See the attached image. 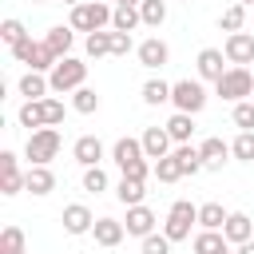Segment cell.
<instances>
[{"label": "cell", "mask_w": 254, "mask_h": 254, "mask_svg": "<svg viewBox=\"0 0 254 254\" xmlns=\"http://www.w3.org/2000/svg\"><path fill=\"white\" fill-rule=\"evenodd\" d=\"M222 234H226V242H234V246L250 242V238H254V222H250V214H242V210H230V218H226Z\"/></svg>", "instance_id": "e0dca14e"}, {"label": "cell", "mask_w": 254, "mask_h": 254, "mask_svg": "<svg viewBox=\"0 0 254 254\" xmlns=\"http://www.w3.org/2000/svg\"><path fill=\"white\" fill-rule=\"evenodd\" d=\"M230 242H226V234L222 230H202V234H194V254H222Z\"/></svg>", "instance_id": "cb8c5ba5"}, {"label": "cell", "mask_w": 254, "mask_h": 254, "mask_svg": "<svg viewBox=\"0 0 254 254\" xmlns=\"http://www.w3.org/2000/svg\"><path fill=\"white\" fill-rule=\"evenodd\" d=\"M234 127H242V131H254V103H234Z\"/></svg>", "instance_id": "60d3db41"}, {"label": "cell", "mask_w": 254, "mask_h": 254, "mask_svg": "<svg viewBox=\"0 0 254 254\" xmlns=\"http://www.w3.org/2000/svg\"><path fill=\"white\" fill-rule=\"evenodd\" d=\"M71 107H75L79 115H91V111H99V95H95L91 87H79V91L71 95Z\"/></svg>", "instance_id": "74e56055"}, {"label": "cell", "mask_w": 254, "mask_h": 254, "mask_svg": "<svg viewBox=\"0 0 254 254\" xmlns=\"http://www.w3.org/2000/svg\"><path fill=\"white\" fill-rule=\"evenodd\" d=\"M143 254H171V238L167 234H147L143 238Z\"/></svg>", "instance_id": "b9f144b4"}, {"label": "cell", "mask_w": 254, "mask_h": 254, "mask_svg": "<svg viewBox=\"0 0 254 254\" xmlns=\"http://www.w3.org/2000/svg\"><path fill=\"white\" fill-rule=\"evenodd\" d=\"M111 159H115V167H119V171H127L131 163L147 159V151H143V139H131V135L115 139V147H111Z\"/></svg>", "instance_id": "8fae6325"}, {"label": "cell", "mask_w": 254, "mask_h": 254, "mask_svg": "<svg viewBox=\"0 0 254 254\" xmlns=\"http://www.w3.org/2000/svg\"><path fill=\"white\" fill-rule=\"evenodd\" d=\"M175 159H179L183 175H198V171H202V155H198V147H190V143L175 147Z\"/></svg>", "instance_id": "83f0119b"}, {"label": "cell", "mask_w": 254, "mask_h": 254, "mask_svg": "<svg viewBox=\"0 0 254 254\" xmlns=\"http://www.w3.org/2000/svg\"><path fill=\"white\" fill-rule=\"evenodd\" d=\"M171 103L183 115H198L206 107V87L198 79H179V83H171Z\"/></svg>", "instance_id": "8992f818"}, {"label": "cell", "mask_w": 254, "mask_h": 254, "mask_svg": "<svg viewBox=\"0 0 254 254\" xmlns=\"http://www.w3.org/2000/svg\"><path fill=\"white\" fill-rule=\"evenodd\" d=\"M198 155H202V171H222V163L230 155V143H222L218 135H210V139H202Z\"/></svg>", "instance_id": "9a60e30c"}, {"label": "cell", "mask_w": 254, "mask_h": 254, "mask_svg": "<svg viewBox=\"0 0 254 254\" xmlns=\"http://www.w3.org/2000/svg\"><path fill=\"white\" fill-rule=\"evenodd\" d=\"M214 91H218L222 99H230V103H242V99L254 91V71H250V67H230V71L214 83Z\"/></svg>", "instance_id": "52a82bcc"}, {"label": "cell", "mask_w": 254, "mask_h": 254, "mask_svg": "<svg viewBox=\"0 0 254 254\" xmlns=\"http://www.w3.org/2000/svg\"><path fill=\"white\" fill-rule=\"evenodd\" d=\"M60 222H64V230H67V234H87V230L95 226V214H91L83 202H71V206H64Z\"/></svg>", "instance_id": "7c38bea8"}, {"label": "cell", "mask_w": 254, "mask_h": 254, "mask_svg": "<svg viewBox=\"0 0 254 254\" xmlns=\"http://www.w3.org/2000/svg\"><path fill=\"white\" fill-rule=\"evenodd\" d=\"M60 131L56 127H40V131H32L28 135V143H24V155L32 159V167H48L56 155H60Z\"/></svg>", "instance_id": "3957f363"}, {"label": "cell", "mask_w": 254, "mask_h": 254, "mask_svg": "<svg viewBox=\"0 0 254 254\" xmlns=\"http://www.w3.org/2000/svg\"><path fill=\"white\" fill-rule=\"evenodd\" d=\"M83 79H87V64L83 60H75V56H64L52 71H48V83H52V91H79L83 87Z\"/></svg>", "instance_id": "7a4b0ae2"}, {"label": "cell", "mask_w": 254, "mask_h": 254, "mask_svg": "<svg viewBox=\"0 0 254 254\" xmlns=\"http://www.w3.org/2000/svg\"><path fill=\"white\" fill-rule=\"evenodd\" d=\"M83 190H87V194L107 190V171H103V167H87V171H83Z\"/></svg>", "instance_id": "f35d334b"}, {"label": "cell", "mask_w": 254, "mask_h": 254, "mask_svg": "<svg viewBox=\"0 0 254 254\" xmlns=\"http://www.w3.org/2000/svg\"><path fill=\"white\" fill-rule=\"evenodd\" d=\"M242 24H246V4H230V8L218 16V28H222V32H230V36H234V32H242Z\"/></svg>", "instance_id": "f1b7e54d"}, {"label": "cell", "mask_w": 254, "mask_h": 254, "mask_svg": "<svg viewBox=\"0 0 254 254\" xmlns=\"http://www.w3.org/2000/svg\"><path fill=\"white\" fill-rule=\"evenodd\" d=\"M71 159L87 171V167H99L103 163V143H99V135H79L75 139V147H71Z\"/></svg>", "instance_id": "30bf717a"}, {"label": "cell", "mask_w": 254, "mask_h": 254, "mask_svg": "<svg viewBox=\"0 0 254 254\" xmlns=\"http://www.w3.org/2000/svg\"><path fill=\"white\" fill-rule=\"evenodd\" d=\"M230 155L242 163H254V131H238V139L230 143Z\"/></svg>", "instance_id": "8d00e7d4"}, {"label": "cell", "mask_w": 254, "mask_h": 254, "mask_svg": "<svg viewBox=\"0 0 254 254\" xmlns=\"http://www.w3.org/2000/svg\"><path fill=\"white\" fill-rule=\"evenodd\" d=\"M222 56H226L234 67H246V64H254V36H250V32H234V36H226V44H222Z\"/></svg>", "instance_id": "ba28073f"}, {"label": "cell", "mask_w": 254, "mask_h": 254, "mask_svg": "<svg viewBox=\"0 0 254 254\" xmlns=\"http://www.w3.org/2000/svg\"><path fill=\"white\" fill-rule=\"evenodd\" d=\"M143 183H135V179H119V187H115V198L123 202V206H143Z\"/></svg>", "instance_id": "4316f807"}, {"label": "cell", "mask_w": 254, "mask_h": 254, "mask_svg": "<svg viewBox=\"0 0 254 254\" xmlns=\"http://www.w3.org/2000/svg\"><path fill=\"white\" fill-rule=\"evenodd\" d=\"M127 234H135V238H147V234H155V210L151 206H127Z\"/></svg>", "instance_id": "2e32d148"}, {"label": "cell", "mask_w": 254, "mask_h": 254, "mask_svg": "<svg viewBox=\"0 0 254 254\" xmlns=\"http://www.w3.org/2000/svg\"><path fill=\"white\" fill-rule=\"evenodd\" d=\"M171 143H175V139L167 135V127H147V131H143V151H147V159H155V163L171 155Z\"/></svg>", "instance_id": "5bb4252c"}, {"label": "cell", "mask_w": 254, "mask_h": 254, "mask_svg": "<svg viewBox=\"0 0 254 254\" xmlns=\"http://www.w3.org/2000/svg\"><path fill=\"white\" fill-rule=\"evenodd\" d=\"M91 234H95V242L99 246H119L123 242V234H127V226L119 222V218H95V226H91Z\"/></svg>", "instance_id": "d6986e66"}, {"label": "cell", "mask_w": 254, "mask_h": 254, "mask_svg": "<svg viewBox=\"0 0 254 254\" xmlns=\"http://www.w3.org/2000/svg\"><path fill=\"white\" fill-rule=\"evenodd\" d=\"M230 218V210H222V202H202L198 206V226L202 230H222Z\"/></svg>", "instance_id": "44dd1931"}, {"label": "cell", "mask_w": 254, "mask_h": 254, "mask_svg": "<svg viewBox=\"0 0 254 254\" xmlns=\"http://www.w3.org/2000/svg\"><path fill=\"white\" fill-rule=\"evenodd\" d=\"M0 254H28L20 226H4V230H0Z\"/></svg>", "instance_id": "4dcf8cb0"}, {"label": "cell", "mask_w": 254, "mask_h": 254, "mask_svg": "<svg viewBox=\"0 0 254 254\" xmlns=\"http://www.w3.org/2000/svg\"><path fill=\"white\" fill-rule=\"evenodd\" d=\"M24 190H32V194H52V190H56L52 167H28V171H24Z\"/></svg>", "instance_id": "ffe728a7"}, {"label": "cell", "mask_w": 254, "mask_h": 254, "mask_svg": "<svg viewBox=\"0 0 254 254\" xmlns=\"http://www.w3.org/2000/svg\"><path fill=\"white\" fill-rule=\"evenodd\" d=\"M111 16H115V8H107V4H99V0H83L79 8H71V20H67V28H75V32H103L107 24H111Z\"/></svg>", "instance_id": "6da1fadb"}, {"label": "cell", "mask_w": 254, "mask_h": 254, "mask_svg": "<svg viewBox=\"0 0 254 254\" xmlns=\"http://www.w3.org/2000/svg\"><path fill=\"white\" fill-rule=\"evenodd\" d=\"M155 179H159V183H179V179H183V167H179L175 151H171L167 159H159V163H155Z\"/></svg>", "instance_id": "d6a6232c"}, {"label": "cell", "mask_w": 254, "mask_h": 254, "mask_svg": "<svg viewBox=\"0 0 254 254\" xmlns=\"http://www.w3.org/2000/svg\"><path fill=\"white\" fill-rule=\"evenodd\" d=\"M238 4H254V0H238Z\"/></svg>", "instance_id": "c3c4849f"}, {"label": "cell", "mask_w": 254, "mask_h": 254, "mask_svg": "<svg viewBox=\"0 0 254 254\" xmlns=\"http://www.w3.org/2000/svg\"><path fill=\"white\" fill-rule=\"evenodd\" d=\"M12 56H16L20 64H28L32 71H52V67L60 64V56H56L44 40H32V36H28L24 44H16V48H12Z\"/></svg>", "instance_id": "5b68a950"}, {"label": "cell", "mask_w": 254, "mask_h": 254, "mask_svg": "<svg viewBox=\"0 0 254 254\" xmlns=\"http://www.w3.org/2000/svg\"><path fill=\"white\" fill-rule=\"evenodd\" d=\"M222 254H234V250H230V246H226V250H222Z\"/></svg>", "instance_id": "7dc6e473"}, {"label": "cell", "mask_w": 254, "mask_h": 254, "mask_svg": "<svg viewBox=\"0 0 254 254\" xmlns=\"http://www.w3.org/2000/svg\"><path fill=\"white\" fill-rule=\"evenodd\" d=\"M234 254H254V238H250V242H242V246H238Z\"/></svg>", "instance_id": "ee69618b"}, {"label": "cell", "mask_w": 254, "mask_h": 254, "mask_svg": "<svg viewBox=\"0 0 254 254\" xmlns=\"http://www.w3.org/2000/svg\"><path fill=\"white\" fill-rule=\"evenodd\" d=\"M48 91H52V83L44 79V71L20 75V95H28V99H48Z\"/></svg>", "instance_id": "7402d4cb"}, {"label": "cell", "mask_w": 254, "mask_h": 254, "mask_svg": "<svg viewBox=\"0 0 254 254\" xmlns=\"http://www.w3.org/2000/svg\"><path fill=\"white\" fill-rule=\"evenodd\" d=\"M71 32H75V28H64V24H56V28H48L44 44H48V48H52V52L64 60V56H67V48H71Z\"/></svg>", "instance_id": "484cf974"}, {"label": "cell", "mask_w": 254, "mask_h": 254, "mask_svg": "<svg viewBox=\"0 0 254 254\" xmlns=\"http://www.w3.org/2000/svg\"><path fill=\"white\" fill-rule=\"evenodd\" d=\"M198 222V206L194 202H187V198H179L171 210H167V222H163V234L171 238V242H183V238H190V226Z\"/></svg>", "instance_id": "277c9868"}, {"label": "cell", "mask_w": 254, "mask_h": 254, "mask_svg": "<svg viewBox=\"0 0 254 254\" xmlns=\"http://www.w3.org/2000/svg\"><path fill=\"white\" fill-rule=\"evenodd\" d=\"M0 40H4L8 48H16V44H24V40H28V32H24V24H20L16 16H8V20L0 24Z\"/></svg>", "instance_id": "e575fe53"}, {"label": "cell", "mask_w": 254, "mask_h": 254, "mask_svg": "<svg viewBox=\"0 0 254 254\" xmlns=\"http://www.w3.org/2000/svg\"><path fill=\"white\" fill-rule=\"evenodd\" d=\"M64 4H71V8H79V4H83V0H64Z\"/></svg>", "instance_id": "bcb514c9"}, {"label": "cell", "mask_w": 254, "mask_h": 254, "mask_svg": "<svg viewBox=\"0 0 254 254\" xmlns=\"http://www.w3.org/2000/svg\"><path fill=\"white\" fill-rule=\"evenodd\" d=\"M40 111H44V127H56V123H64V103L60 99H40Z\"/></svg>", "instance_id": "ab89813d"}, {"label": "cell", "mask_w": 254, "mask_h": 254, "mask_svg": "<svg viewBox=\"0 0 254 254\" xmlns=\"http://www.w3.org/2000/svg\"><path fill=\"white\" fill-rule=\"evenodd\" d=\"M167 135H171V139L183 147V143L194 135V115H183V111H175V115L167 119Z\"/></svg>", "instance_id": "603a6c76"}, {"label": "cell", "mask_w": 254, "mask_h": 254, "mask_svg": "<svg viewBox=\"0 0 254 254\" xmlns=\"http://www.w3.org/2000/svg\"><path fill=\"white\" fill-rule=\"evenodd\" d=\"M115 32V28H111ZM131 52V32H115L111 36V56H127Z\"/></svg>", "instance_id": "7bdbcfd3"}, {"label": "cell", "mask_w": 254, "mask_h": 254, "mask_svg": "<svg viewBox=\"0 0 254 254\" xmlns=\"http://www.w3.org/2000/svg\"><path fill=\"white\" fill-rule=\"evenodd\" d=\"M143 24V16H139V8H127V4H115V16H111V28L115 32H135Z\"/></svg>", "instance_id": "d4e9b609"}, {"label": "cell", "mask_w": 254, "mask_h": 254, "mask_svg": "<svg viewBox=\"0 0 254 254\" xmlns=\"http://www.w3.org/2000/svg\"><path fill=\"white\" fill-rule=\"evenodd\" d=\"M135 52H139V64H143V67H163V64L171 60V48H167V44H163L159 36L143 40V44H139Z\"/></svg>", "instance_id": "ac0fdd59"}, {"label": "cell", "mask_w": 254, "mask_h": 254, "mask_svg": "<svg viewBox=\"0 0 254 254\" xmlns=\"http://www.w3.org/2000/svg\"><path fill=\"white\" fill-rule=\"evenodd\" d=\"M111 36H115V32H107V28H103V32H91V36H87V56H91V60L111 56Z\"/></svg>", "instance_id": "d590c367"}, {"label": "cell", "mask_w": 254, "mask_h": 254, "mask_svg": "<svg viewBox=\"0 0 254 254\" xmlns=\"http://www.w3.org/2000/svg\"><path fill=\"white\" fill-rule=\"evenodd\" d=\"M40 4H48V0H40Z\"/></svg>", "instance_id": "681fc988"}, {"label": "cell", "mask_w": 254, "mask_h": 254, "mask_svg": "<svg viewBox=\"0 0 254 254\" xmlns=\"http://www.w3.org/2000/svg\"><path fill=\"white\" fill-rule=\"evenodd\" d=\"M115 4H127V8H139L143 0H115Z\"/></svg>", "instance_id": "f6af8a7d"}, {"label": "cell", "mask_w": 254, "mask_h": 254, "mask_svg": "<svg viewBox=\"0 0 254 254\" xmlns=\"http://www.w3.org/2000/svg\"><path fill=\"white\" fill-rule=\"evenodd\" d=\"M24 190V171L16 167V155L12 151H0V194H20Z\"/></svg>", "instance_id": "9c48e42d"}, {"label": "cell", "mask_w": 254, "mask_h": 254, "mask_svg": "<svg viewBox=\"0 0 254 254\" xmlns=\"http://www.w3.org/2000/svg\"><path fill=\"white\" fill-rule=\"evenodd\" d=\"M139 16H143L147 28H159V24L167 20V4H163V0H143V4H139Z\"/></svg>", "instance_id": "836d02e7"}, {"label": "cell", "mask_w": 254, "mask_h": 254, "mask_svg": "<svg viewBox=\"0 0 254 254\" xmlns=\"http://www.w3.org/2000/svg\"><path fill=\"white\" fill-rule=\"evenodd\" d=\"M222 64H230V60H226L218 48H202V52H198V75H202V79L218 83V79L230 71V67H222Z\"/></svg>", "instance_id": "4fadbf2b"}, {"label": "cell", "mask_w": 254, "mask_h": 254, "mask_svg": "<svg viewBox=\"0 0 254 254\" xmlns=\"http://www.w3.org/2000/svg\"><path fill=\"white\" fill-rule=\"evenodd\" d=\"M16 119H20V127H32V131H40V127H44V111H40V99H28V103L16 111Z\"/></svg>", "instance_id": "1f68e13d"}, {"label": "cell", "mask_w": 254, "mask_h": 254, "mask_svg": "<svg viewBox=\"0 0 254 254\" xmlns=\"http://www.w3.org/2000/svg\"><path fill=\"white\" fill-rule=\"evenodd\" d=\"M143 103H151V107L171 103V83H163V79H147V83H143Z\"/></svg>", "instance_id": "f546056e"}]
</instances>
